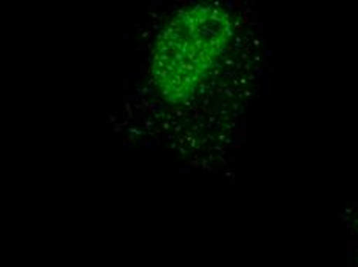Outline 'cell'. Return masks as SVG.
I'll return each mask as SVG.
<instances>
[{"label": "cell", "instance_id": "obj_1", "mask_svg": "<svg viewBox=\"0 0 358 267\" xmlns=\"http://www.w3.org/2000/svg\"><path fill=\"white\" fill-rule=\"evenodd\" d=\"M234 34V19L215 3L185 6L161 29L156 39L150 78L156 93L170 106L195 98L220 68Z\"/></svg>", "mask_w": 358, "mask_h": 267}]
</instances>
